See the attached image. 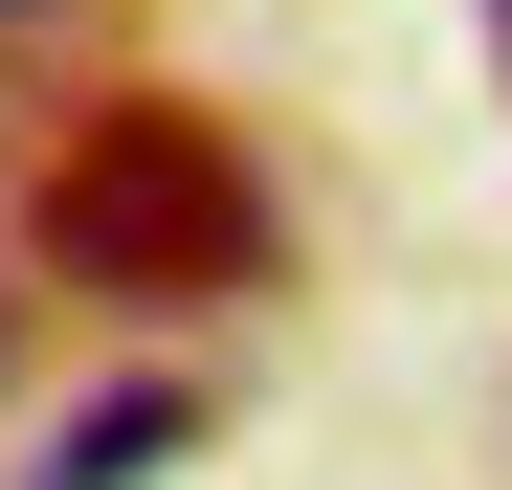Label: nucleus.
Instances as JSON below:
<instances>
[{"instance_id":"7ed1b4c3","label":"nucleus","mask_w":512,"mask_h":490,"mask_svg":"<svg viewBox=\"0 0 512 490\" xmlns=\"http://www.w3.org/2000/svg\"><path fill=\"white\" fill-rule=\"evenodd\" d=\"M0 23H23V0H0Z\"/></svg>"},{"instance_id":"f03ea898","label":"nucleus","mask_w":512,"mask_h":490,"mask_svg":"<svg viewBox=\"0 0 512 490\" xmlns=\"http://www.w3.org/2000/svg\"><path fill=\"white\" fill-rule=\"evenodd\" d=\"M179 424H201V401H179V379H134V401H90V424H67V468H45V490H134Z\"/></svg>"},{"instance_id":"f257e3e1","label":"nucleus","mask_w":512,"mask_h":490,"mask_svg":"<svg viewBox=\"0 0 512 490\" xmlns=\"http://www.w3.org/2000/svg\"><path fill=\"white\" fill-rule=\"evenodd\" d=\"M45 268L67 290H134V312H223L245 268H268V179H245V134L179 112V90H112L90 134L45 156Z\"/></svg>"}]
</instances>
